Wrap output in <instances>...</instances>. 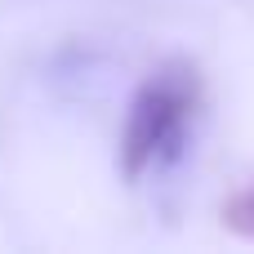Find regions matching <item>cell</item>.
Here are the masks:
<instances>
[{
	"label": "cell",
	"mask_w": 254,
	"mask_h": 254,
	"mask_svg": "<svg viewBox=\"0 0 254 254\" xmlns=\"http://www.w3.org/2000/svg\"><path fill=\"white\" fill-rule=\"evenodd\" d=\"M201 107V76L192 63L174 58L165 67H156L138 94L129 98L125 112V129H121V174L134 183L143 179L156 161L174 156L192 116Z\"/></svg>",
	"instance_id": "1"
},
{
	"label": "cell",
	"mask_w": 254,
	"mask_h": 254,
	"mask_svg": "<svg viewBox=\"0 0 254 254\" xmlns=\"http://www.w3.org/2000/svg\"><path fill=\"white\" fill-rule=\"evenodd\" d=\"M223 228L237 232V237H246V241H254V183L223 201Z\"/></svg>",
	"instance_id": "2"
}]
</instances>
